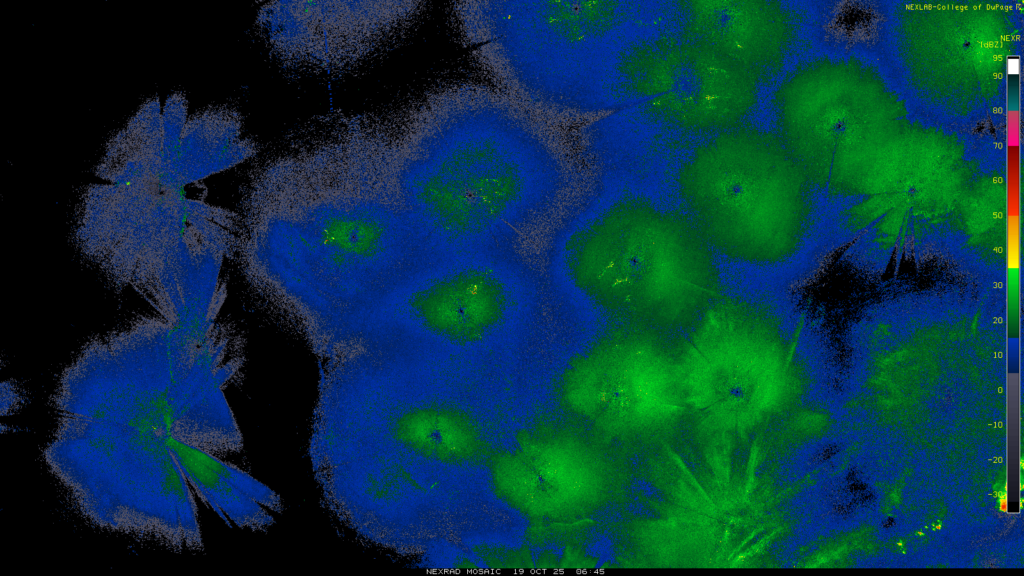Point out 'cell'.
<instances>
[{"mask_svg": "<svg viewBox=\"0 0 1024 576\" xmlns=\"http://www.w3.org/2000/svg\"><path fill=\"white\" fill-rule=\"evenodd\" d=\"M590 275L605 305L637 326H693L719 290L708 243L695 224L641 200L613 207L593 227Z\"/></svg>", "mask_w": 1024, "mask_h": 576, "instance_id": "cell-4", "label": "cell"}, {"mask_svg": "<svg viewBox=\"0 0 1024 576\" xmlns=\"http://www.w3.org/2000/svg\"><path fill=\"white\" fill-rule=\"evenodd\" d=\"M1 391L2 403L6 401L8 402L4 406H1V414L5 415L6 413H9L10 410L15 409V407H17V404L21 400V398L19 393L16 391L15 386L10 383H2Z\"/></svg>", "mask_w": 1024, "mask_h": 576, "instance_id": "cell-12", "label": "cell"}, {"mask_svg": "<svg viewBox=\"0 0 1024 576\" xmlns=\"http://www.w3.org/2000/svg\"><path fill=\"white\" fill-rule=\"evenodd\" d=\"M1012 61H1013V63L1008 65V69H1009V71L1011 73H1017V71H1018V62L1016 60H1012Z\"/></svg>", "mask_w": 1024, "mask_h": 576, "instance_id": "cell-13", "label": "cell"}, {"mask_svg": "<svg viewBox=\"0 0 1024 576\" xmlns=\"http://www.w3.org/2000/svg\"><path fill=\"white\" fill-rule=\"evenodd\" d=\"M258 153L246 133L241 114L213 107L187 119L180 143L179 173L183 186L232 168Z\"/></svg>", "mask_w": 1024, "mask_h": 576, "instance_id": "cell-10", "label": "cell"}, {"mask_svg": "<svg viewBox=\"0 0 1024 576\" xmlns=\"http://www.w3.org/2000/svg\"><path fill=\"white\" fill-rule=\"evenodd\" d=\"M398 1H271L255 20L275 64L301 79L338 80L388 54L412 15Z\"/></svg>", "mask_w": 1024, "mask_h": 576, "instance_id": "cell-6", "label": "cell"}, {"mask_svg": "<svg viewBox=\"0 0 1024 576\" xmlns=\"http://www.w3.org/2000/svg\"><path fill=\"white\" fill-rule=\"evenodd\" d=\"M233 330L142 317L89 342L63 371L45 461L93 525L201 551L196 502L171 444L214 455L243 437L224 391L244 365Z\"/></svg>", "mask_w": 1024, "mask_h": 576, "instance_id": "cell-1", "label": "cell"}, {"mask_svg": "<svg viewBox=\"0 0 1024 576\" xmlns=\"http://www.w3.org/2000/svg\"><path fill=\"white\" fill-rule=\"evenodd\" d=\"M239 214L158 182L94 185L83 193L75 241L119 288L130 287L162 318L184 326L216 322L220 271L234 256Z\"/></svg>", "mask_w": 1024, "mask_h": 576, "instance_id": "cell-3", "label": "cell"}, {"mask_svg": "<svg viewBox=\"0 0 1024 576\" xmlns=\"http://www.w3.org/2000/svg\"><path fill=\"white\" fill-rule=\"evenodd\" d=\"M171 449L190 487L229 525L264 531L275 523L268 511L282 513L281 497L249 473L181 441Z\"/></svg>", "mask_w": 1024, "mask_h": 576, "instance_id": "cell-9", "label": "cell"}, {"mask_svg": "<svg viewBox=\"0 0 1024 576\" xmlns=\"http://www.w3.org/2000/svg\"><path fill=\"white\" fill-rule=\"evenodd\" d=\"M688 37L706 44L757 79L776 72L788 36L780 5L765 0L691 1L685 7Z\"/></svg>", "mask_w": 1024, "mask_h": 576, "instance_id": "cell-8", "label": "cell"}, {"mask_svg": "<svg viewBox=\"0 0 1024 576\" xmlns=\"http://www.w3.org/2000/svg\"><path fill=\"white\" fill-rule=\"evenodd\" d=\"M678 185L696 227L721 254L767 265L793 249L798 179L776 136L752 128L722 132L692 152Z\"/></svg>", "mask_w": 1024, "mask_h": 576, "instance_id": "cell-5", "label": "cell"}, {"mask_svg": "<svg viewBox=\"0 0 1024 576\" xmlns=\"http://www.w3.org/2000/svg\"><path fill=\"white\" fill-rule=\"evenodd\" d=\"M187 102L183 94L170 95L162 110V148L158 183L165 188L179 189L180 143L186 124Z\"/></svg>", "mask_w": 1024, "mask_h": 576, "instance_id": "cell-11", "label": "cell"}, {"mask_svg": "<svg viewBox=\"0 0 1024 576\" xmlns=\"http://www.w3.org/2000/svg\"><path fill=\"white\" fill-rule=\"evenodd\" d=\"M622 89L662 120L690 130L727 129L755 106L758 79L704 43L657 38L617 62Z\"/></svg>", "mask_w": 1024, "mask_h": 576, "instance_id": "cell-7", "label": "cell"}, {"mask_svg": "<svg viewBox=\"0 0 1024 576\" xmlns=\"http://www.w3.org/2000/svg\"><path fill=\"white\" fill-rule=\"evenodd\" d=\"M289 138L248 183L235 254L252 295L325 361L355 350L407 286L412 225L358 137L313 127Z\"/></svg>", "mask_w": 1024, "mask_h": 576, "instance_id": "cell-2", "label": "cell"}]
</instances>
